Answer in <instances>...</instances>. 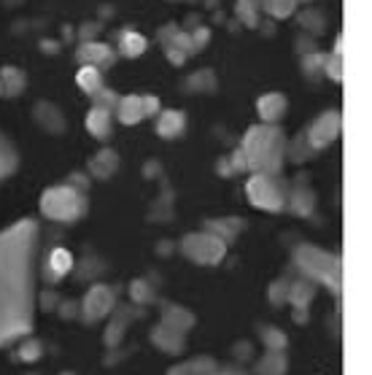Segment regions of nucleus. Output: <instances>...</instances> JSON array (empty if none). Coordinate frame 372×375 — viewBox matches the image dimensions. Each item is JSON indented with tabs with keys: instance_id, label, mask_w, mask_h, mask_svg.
Returning a JSON list of instances; mask_svg holds the SVG:
<instances>
[{
	"instance_id": "4",
	"label": "nucleus",
	"mask_w": 372,
	"mask_h": 375,
	"mask_svg": "<svg viewBox=\"0 0 372 375\" xmlns=\"http://www.w3.org/2000/svg\"><path fill=\"white\" fill-rule=\"evenodd\" d=\"M86 211L81 192L73 187H51L40 194V214L54 222H75Z\"/></svg>"
},
{
	"instance_id": "27",
	"label": "nucleus",
	"mask_w": 372,
	"mask_h": 375,
	"mask_svg": "<svg viewBox=\"0 0 372 375\" xmlns=\"http://www.w3.org/2000/svg\"><path fill=\"white\" fill-rule=\"evenodd\" d=\"M261 340H264L267 351H283V348H286V335H283L281 330H275V327H267V330L261 332Z\"/></svg>"
},
{
	"instance_id": "14",
	"label": "nucleus",
	"mask_w": 372,
	"mask_h": 375,
	"mask_svg": "<svg viewBox=\"0 0 372 375\" xmlns=\"http://www.w3.org/2000/svg\"><path fill=\"white\" fill-rule=\"evenodd\" d=\"M181 130H184V113L167 111V113H162V116H159L156 133H159L162 138H176Z\"/></svg>"
},
{
	"instance_id": "22",
	"label": "nucleus",
	"mask_w": 372,
	"mask_h": 375,
	"mask_svg": "<svg viewBox=\"0 0 372 375\" xmlns=\"http://www.w3.org/2000/svg\"><path fill=\"white\" fill-rule=\"evenodd\" d=\"M127 324H130V316H127V313H119L111 324H108V330H106V343H108V345H116V343L121 340V335H124Z\"/></svg>"
},
{
	"instance_id": "18",
	"label": "nucleus",
	"mask_w": 372,
	"mask_h": 375,
	"mask_svg": "<svg viewBox=\"0 0 372 375\" xmlns=\"http://www.w3.org/2000/svg\"><path fill=\"white\" fill-rule=\"evenodd\" d=\"M116 154L113 151H108V149H103L92 162H89V168H92V173L97 176V179H106V176H111L113 170H116Z\"/></svg>"
},
{
	"instance_id": "23",
	"label": "nucleus",
	"mask_w": 372,
	"mask_h": 375,
	"mask_svg": "<svg viewBox=\"0 0 372 375\" xmlns=\"http://www.w3.org/2000/svg\"><path fill=\"white\" fill-rule=\"evenodd\" d=\"M14 168H16V154H14V149L8 146L5 138H0V179L8 176Z\"/></svg>"
},
{
	"instance_id": "21",
	"label": "nucleus",
	"mask_w": 372,
	"mask_h": 375,
	"mask_svg": "<svg viewBox=\"0 0 372 375\" xmlns=\"http://www.w3.org/2000/svg\"><path fill=\"white\" fill-rule=\"evenodd\" d=\"M313 194L307 192V189H297L294 192V197H292V211L299 214V216H310V211H313Z\"/></svg>"
},
{
	"instance_id": "36",
	"label": "nucleus",
	"mask_w": 372,
	"mask_h": 375,
	"mask_svg": "<svg viewBox=\"0 0 372 375\" xmlns=\"http://www.w3.org/2000/svg\"><path fill=\"white\" fill-rule=\"evenodd\" d=\"M232 170H248V168H246V157H243V151L232 154Z\"/></svg>"
},
{
	"instance_id": "15",
	"label": "nucleus",
	"mask_w": 372,
	"mask_h": 375,
	"mask_svg": "<svg viewBox=\"0 0 372 375\" xmlns=\"http://www.w3.org/2000/svg\"><path fill=\"white\" fill-rule=\"evenodd\" d=\"M240 229H243V222H240V219H216V222L208 225V232H213L216 238H222L224 243L232 240V238H237Z\"/></svg>"
},
{
	"instance_id": "33",
	"label": "nucleus",
	"mask_w": 372,
	"mask_h": 375,
	"mask_svg": "<svg viewBox=\"0 0 372 375\" xmlns=\"http://www.w3.org/2000/svg\"><path fill=\"white\" fill-rule=\"evenodd\" d=\"M240 11L246 25H257V8H251V0H240Z\"/></svg>"
},
{
	"instance_id": "35",
	"label": "nucleus",
	"mask_w": 372,
	"mask_h": 375,
	"mask_svg": "<svg viewBox=\"0 0 372 375\" xmlns=\"http://www.w3.org/2000/svg\"><path fill=\"white\" fill-rule=\"evenodd\" d=\"M60 313H62V319H73L78 313V305L75 302H65V305H60Z\"/></svg>"
},
{
	"instance_id": "30",
	"label": "nucleus",
	"mask_w": 372,
	"mask_h": 375,
	"mask_svg": "<svg viewBox=\"0 0 372 375\" xmlns=\"http://www.w3.org/2000/svg\"><path fill=\"white\" fill-rule=\"evenodd\" d=\"M294 3H297V0H264L267 11L275 14V16H289L292 8H294Z\"/></svg>"
},
{
	"instance_id": "7",
	"label": "nucleus",
	"mask_w": 372,
	"mask_h": 375,
	"mask_svg": "<svg viewBox=\"0 0 372 375\" xmlns=\"http://www.w3.org/2000/svg\"><path fill=\"white\" fill-rule=\"evenodd\" d=\"M113 305H116L113 289L106 286V284H97V286H92V289L86 292V297L81 300L78 308H81V316H84L86 321H100V319H106V316L111 313Z\"/></svg>"
},
{
	"instance_id": "19",
	"label": "nucleus",
	"mask_w": 372,
	"mask_h": 375,
	"mask_svg": "<svg viewBox=\"0 0 372 375\" xmlns=\"http://www.w3.org/2000/svg\"><path fill=\"white\" fill-rule=\"evenodd\" d=\"M211 373H216V367H213L211 359H194V362L176 365L167 375H211Z\"/></svg>"
},
{
	"instance_id": "34",
	"label": "nucleus",
	"mask_w": 372,
	"mask_h": 375,
	"mask_svg": "<svg viewBox=\"0 0 372 375\" xmlns=\"http://www.w3.org/2000/svg\"><path fill=\"white\" fill-rule=\"evenodd\" d=\"M54 305H57V295H54V292H43V295H40V308L51 310Z\"/></svg>"
},
{
	"instance_id": "6",
	"label": "nucleus",
	"mask_w": 372,
	"mask_h": 375,
	"mask_svg": "<svg viewBox=\"0 0 372 375\" xmlns=\"http://www.w3.org/2000/svg\"><path fill=\"white\" fill-rule=\"evenodd\" d=\"M181 251L186 254V260L197 264H219L226 254V243L213 232H191L184 238Z\"/></svg>"
},
{
	"instance_id": "16",
	"label": "nucleus",
	"mask_w": 372,
	"mask_h": 375,
	"mask_svg": "<svg viewBox=\"0 0 372 375\" xmlns=\"http://www.w3.org/2000/svg\"><path fill=\"white\" fill-rule=\"evenodd\" d=\"M119 116L124 124H135L143 116V98H124L119 103Z\"/></svg>"
},
{
	"instance_id": "32",
	"label": "nucleus",
	"mask_w": 372,
	"mask_h": 375,
	"mask_svg": "<svg viewBox=\"0 0 372 375\" xmlns=\"http://www.w3.org/2000/svg\"><path fill=\"white\" fill-rule=\"evenodd\" d=\"M329 76L335 78V81H340L342 78V57H340V46H337V52L329 57Z\"/></svg>"
},
{
	"instance_id": "10",
	"label": "nucleus",
	"mask_w": 372,
	"mask_h": 375,
	"mask_svg": "<svg viewBox=\"0 0 372 375\" xmlns=\"http://www.w3.org/2000/svg\"><path fill=\"white\" fill-rule=\"evenodd\" d=\"M313 295H316V286L310 278H299L294 284H289V295H286V302H292L294 308H307L313 302Z\"/></svg>"
},
{
	"instance_id": "5",
	"label": "nucleus",
	"mask_w": 372,
	"mask_h": 375,
	"mask_svg": "<svg viewBox=\"0 0 372 375\" xmlns=\"http://www.w3.org/2000/svg\"><path fill=\"white\" fill-rule=\"evenodd\" d=\"M246 194H248L251 205H257L267 214H278L286 205L281 184L275 181V176H267V173H254L248 179V184H246Z\"/></svg>"
},
{
	"instance_id": "39",
	"label": "nucleus",
	"mask_w": 372,
	"mask_h": 375,
	"mask_svg": "<svg viewBox=\"0 0 372 375\" xmlns=\"http://www.w3.org/2000/svg\"><path fill=\"white\" fill-rule=\"evenodd\" d=\"M68 375H71V373H68Z\"/></svg>"
},
{
	"instance_id": "28",
	"label": "nucleus",
	"mask_w": 372,
	"mask_h": 375,
	"mask_svg": "<svg viewBox=\"0 0 372 375\" xmlns=\"http://www.w3.org/2000/svg\"><path fill=\"white\" fill-rule=\"evenodd\" d=\"M40 354H43L40 340H22L19 343V359L22 362H36V359H40Z\"/></svg>"
},
{
	"instance_id": "26",
	"label": "nucleus",
	"mask_w": 372,
	"mask_h": 375,
	"mask_svg": "<svg viewBox=\"0 0 372 375\" xmlns=\"http://www.w3.org/2000/svg\"><path fill=\"white\" fill-rule=\"evenodd\" d=\"M75 78H78V87H81L84 92H97V89H100V73H97L95 68H81Z\"/></svg>"
},
{
	"instance_id": "37",
	"label": "nucleus",
	"mask_w": 372,
	"mask_h": 375,
	"mask_svg": "<svg viewBox=\"0 0 372 375\" xmlns=\"http://www.w3.org/2000/svg\"><path fill=\"white\" fill-rule=\"evenodd\" d=\"M156 109H159L156 98H143V113H154Z\"/></svg>"
},
{
	"instance_id": "2",
	"label": "nucleus",
	"mask_w": 372,
	"mask_h": 375,
	"mask_svg": "<svg viewBox=\"0 0 372 375\" xmlns=\"http://www.w3.org/2000/svg\"><path fill=\"white\" fill-rule=\"evenodd\" d=\"M240 151L246 157L248 170L275 176L281 170V165H283V135L270 124L254 127V130H248Z\"/></svg>"
},
{
	"instance_id": "8",
	"label": "nucleus",
	"mask_w": 372,
	"mask_h": 375,
	"mask_svg": "<svg viewBox=\"0 0 372 375\" xmlns=\"http://www.w3.org/2000/svg\"><path fill=\"white\" fill-rule=\"evenodd\" d=\"M340 122H342L340 113H335V111L324 113V116L313 124V130H310V146H313V149L329 146L337 135H340Z\"/></svg>"
},
{
	"instance_id": "24",
	"label": "nucleus",
	"mask_w": 372,
	"mask_h": 375,
	"mask_svg": "<svg viewBox=\"0 0 372 375\" xmlns=\"http://www.w3.org/2000/svg\"><path fill=\"white\" fill-rule=\"evenodd\" d=\"M130 297L138 302V305H146V302L154 300V292H151L149 281H143V278L132 281V284H130Z\"/></svg>"
},
{
	"instance_id": "31",
	"label": "nucleus",
	"mask_w": 372,
	"mask_h": 375,
	"mask_svg": "<svg viewBox=\"0 0 372 375\" xmlns=\"http://www.w3.org/2000/svg\"><path fill=\"white\" fill-rule=\"evenodd\" d=\"M286 295H289V284L286 281H275L270 286V302L272 305H283L286 302Z\"/></svg>"
},
{
	"instance_id": "25",
	"label": "nucleus",
	"mask_w": 372,
	"mask_h": 375,
	"mask_svg": "<svg viewBox=\"0 0 372 375\" xmlns=\"http://www.w3.org/2000/svg\"><path fill=\"white\" fill-rule=\"evenodd\" d=\"M146 49V38L138 36V33H124L121 36V52L124 54H130V57H135V54H141Z\"/></svg>"
},
{
	"instance_id": "29",
	"label": "nucleus",
	"mask_w": 372,
	"mask_h": 375,
	"mask_svg": "<svg viewBox=\"0 0 372 375\" xmlns=\"http://www.w3.org/2000/svg\"><path fill=\"white\" fill-rule=\"evenodd\" d=\"M81 57H84V60H97V62H106V60H108V46L86 43V46L81 49Z\"/></svg>"
},
{
	"instance_id": "20",
	"label": "nucleus",
	"mask_w": 372,
	"mask_h": 375,
	"mask_svg": "<svg viewBox=\"0 0 372 375\" xmlns=\"http://www.w3.org/2000/svg\"><path fill=\"white\" fill-rule=\"evenodd\" d=\"M283 109H286V103L281 95H264L259 100V113L264 122H275L283 113Z\"/></svg>"
},
{
	"instance_id": "3",
	"label": "nucleus",
	"mask_w": 372,
	"mask_h": 375,
	"mask_svg": "<svg viewBox=\"0 0 372 375\" xmlns=\"http://www.w3.org/2000/svg\"><path fill=\"white\" fill-rule=\"evenodd\" d=\"M294 262L310 281H321L327 289L340 295V289H342V262H340L337 254L321 251L316 246H299L294 251Z\"/></svg>"
},
{
	"instance_id": "9",
	"label": "nucleus",
	"mask_w": 372,
	"mask_h": 375,
	"mask_svg": "<svg viewBox=\"0 0 372 375\" xmlns=\"http://www.w3.org/2000/svg\"><path fill=\"white\" fill-rule=\"evenodd\" d=\"M151 340H154V345H156L159 351H165V354H181V351H184V332H176V330H170V327H165V324H159V327L151 332Z\"/></svg>"
},
{
	"instance_id": "12",
	"label": "nucleus",
	"mask_w": 372,
	"mask_h": 375,
	"mask_svg": "<svg viewBox=\"0 0 372 375\" xmlns=\"http://www.w3.org/2000/svg\"><path fill=\"white\" fill-rule=\"evenodd\" d=\"M289 362L283 356V351H267L257 362V375H286Z\"/></svg>"
},
{
	"instance_id": "38",
	"label": "nucleus",
	"mask_w": 372,
	"mask_h": 375,
	"mask_svg": "<svg viewBox=\"0 0 372 375\" xmlns=\"http://www.w3.org/2000/svg\"><path fill=\"white\" fill-rule=\"evenodd\" d=\"M211 375H240V373H211Z\"/></svg>"
},
{
	"instance_id": "17",
	"label": "nucleus",
	"mask_w": 372,
	"mask_h": 375,
	"mask_svg": "<svg viewBox=\"0 0 372 375\" xmlns=\"http://www.w3.org/2000/svg\"><path fill=\"white\" fill-rule=\"evenodd\" d=\"M86 127H89V133H92L95 138H106V135L111 133L108 111H106V109H95V111L89 113V119H86Z\"/></svg>"
},
{
	"instance_id": "11",
	"label": "nucleus",
	"mask_w": 372,
	"mask_h": 375,
	"mask_svg": "<svg viewBox=\"0 0 372 375\" xmlns=\"http://www.w3.org/2000/svg\"><path fill=\"white\" fill-rule=\"evenodd\" d=\"M71 267H73V254L68 251V249H54L51 254H49V281H60L65 273H71Z\"/></svg>"
},
{
	"instance_id": "1",
	"label": "nucleus",
	"mask_w": 372,
	"mask_h": 375,
	"mask_svg": "<svg viewBox=\"0 0 372 375\" xmlns=\"http://www.w3.org/2000/svg\"><path fill=\"white\" fill-rule=\"evenodd\" d=\"M36 222L22 219L0 232V345L33 332Z\"/></svg>"
},
{
	"instance_id": "13",
	"label": "nucleus",
	"mask_w": 372,
	"mask_h": 375,
	"mask_svg": "<svg viewBox=\"0 0 372 375\" xmlns=\"http://www.w3.org/2000/svg\"><path fill=\"white\" fill-rule=\"evenodd\" d=\"M162 324L170 327V330H176V332H186V330L194 324V316H191L186 308H181V305H170V308H165Z\"/></svg>"
}]
</instances>
